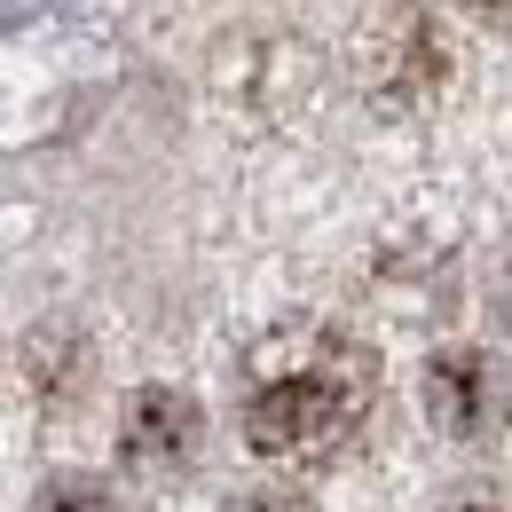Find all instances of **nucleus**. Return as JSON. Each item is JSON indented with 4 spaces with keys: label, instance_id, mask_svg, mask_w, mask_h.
<instances>
[{
    "label": "nucleus",
    "instance_id": "obj_5",
    "mask_svg": "<svg viewBox=\"0 0 512 512\" xmlns=\"http://www.w3.org/2000/svg\"><path fill=\"white\" fill-rule=\"evenodd\" d=\"M229 512H316V505H308L300 489H284V481H268V489H245V497H237Z\"/></svg>",
    "mask_w": 512,
    "mask_h": 512
},
{
    "label": "nucleus",
    "instance_id": "obj_3",
    "mask_svg": "<svg viewBox=\"0 0 512 512\" xmlns=\"http://www.w3.org/2000/svg\"><path fill=\"white\" fill-rule=\"evenodd\" d=\"M205 449V410H197L182 386H142L127 394V418H119V465L142 481H182Z\"/></svg>",
    "mask_w": 512,
    "mask_h": 512
},
{
    "label": "nucleus",
    "instance_id": "obj_6",
    "mask_svg": "<svg viewBox=\"0 0 512 512\" xmlns=\"http://www.w3.org/2000/svg\"><path fill=\"white\" fill-rule=\"evenodd\" d=\"M442 512H505V497H497L489 481H457V489L442 497Z\"/></svg>",
    "mask_w": 512,
    "mask_h": 512
},
{
    "label": "nucleus",
    "instance_id": "obj_1",
    "mask_svg": "<svg viewBox=\"0 0 512 512\" xmlns=\"http://www.w3.org/2000/svg\"><path fill=\"white\" fill-rule=\"evenodd\" d=\"M379 363L339 331H276L245 379V442L268 465H323L355 442Z\"/></svg>",
    "mask_w": 512,
    "mask_h": 512
},
{
    "label": "nucleus",
    "instance_id": "obj_4",
    "mask_svg": "<svg viewBox=\"0 0 512 512\" xmlns=\"http://www.w3.org/2000/svg\"><path fill=\"white\" fill-rule=\"evenodd\" d=\"M32 512H119V497H111L103 481H87V473H56V481L32 497Z\"/></svg>",
    "mask_w": 512,
    "mask_h": 512
},
{
    "label": "nucleus",
    "instance_id": "obj_2",
    "mask_svg": "<svg viewBox=\"0 0 512 512\" xmlns=\"http://www.w3.org/2000/svg\"><path fill=\"white\" fill-rule=\"evenodd\" d=\"M426 418L449 442H497L512 418V371L489 347H442L426 363Z\"/></svg>",
    "mask_w": 512,
    "mask_h": 512
},
{
    "label": "nucleus",
    "instance_id": "obj_7",
    "mask_svg": "<svg viewBox=\"0 0 512 512\" xmlns=\"http://www.w3.org/2000/svg\"><path fill=\"white\" fill-rule=\"evenodd\" d=\"M473 16H512V0H465Z\"/></svg>",
    "mask_w": 512,
    "mask_h": 512
}]
</instances>
